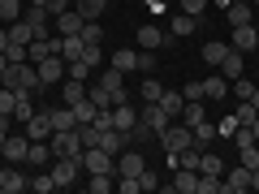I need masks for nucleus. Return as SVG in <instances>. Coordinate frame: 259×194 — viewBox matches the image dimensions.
I'll return each instance as SVG.
<instances>
[{
	"mask_svg": "<svg viewBox=\"0 0 259 194\" xmlns=\"http://www.w3.org/2000/svg\"><path fill=\"white\" fill-rule=\"evenodd\" d=\"M0 86H13V91H30V95H35L39 86H44V78H39V65H30V61L9 65V69L0 74Z\"/></svg>",
	"mask_w": 259,
	"mask_h": 194,
	"instance_id": "1",
	"label": "nucleus"
},
{
	"mask_svg": "<svg viewBox=\"0 0 259 194\" xmlns=\"http://www.w3.org/2000/svg\"><path fill=\"white\" fill-rule=\"evenodd\" d=\"M225 9H229V26H250V22L259 18V13H255V5H250V0H229Z\"/></svg>",
	"mask_w": 259,
	"mask_h": 194,
	"instance_id": "11",
	"label": "nucleus"
},
{
	"mask_svg": "<svg viewBox=\"0 0 259 194\" xmlns=\"http://www.w3.org/2000/svg\"><path fill=\"white\" fill-rule=\"evenodd\" d=\"M194 194H221V177H207V173H199V190Z\"/></svg>",
	"mask_w": 259,
	"mask_h": 194,
	"instance_id": "45",
	"label": "nucleus"
},
{
	"mask_svg": "<svg viewBox=\"0 0 259 194\" xmlns=\"http://www.w3.org/2000/svg\"><path fill=\"white\" fill-rule=\"evenodd\" d=\"M139 190H160V177L151 173V168H143V173H139Z\"/></svg>",
	"mask_w": 259,
	"mask_h": 194,
	"instance_id": "49",
	"label": "nucleus"
},
{
	"mask_svg": "<svg viewBox=\"0 0 259 194\" xmlns=\"http://www.w3.org/2000/svg\"><path fill=\"white\" fill-rule=\"evenodd\" d=\"M255 117H259V112H255V104H250V100H242L238 108H233V121H238V125H250Z\"/></svg>",
	"mask_w": 259,
	"mask_h": 194,
	"instance_id": "41",
	"label": "nucleus"
},
{
	"mask_svg": "<svg viewBox=\"0 0 259 194\" xmlns=\"http://www.w3.org/2000/svg\"><path fill=\"white\" fill-rule=\"evenodd\" d=\"M35 112V100H30V91H18V104H13V117L26 125V117Z\"/></svg>",
	"mask_w": 259,
	"mask_h": 194,
	"instance_id": "36",
	"label": "nucleus"
},
{
	"mask_svg": "<svg viewBox=\"0 0 259 194\" xmlns=\"http://www.w3.org/2000/svg\"><path fill=\"white\" fill-rule=\"evenodd\" d=\"M5 56H9V65H22V61H26V47H22V43H9V47H5Z\"/></svg>",
	"mask_w": 259,
	"mask_h": 194,
	"instance_id": "52",
	"label": "nucleus"
},
{
	"mask_svg": "<svg viewBox=\"0 0 259 194\" xmlns=\"http://www.w3.org/2000/svg\"><path fill=\"white\" fill-rule=\"evenodd\" d=\"M246 190H250V168L238 164L229 173V181H221V194H246Z\"/></svg>",
	"mask_w": 259,
	"mask_h": 194,
	"instance_id": "12",
	"label": "nucleus"
},
{
	"mask_svg": "<svg viewBox=\"0 0 259 194\" xmlns=\"http://www.w3.org/2000/svg\"><path fill=\"white\" fill-rule=\"evenodd\" d=\"M5 69H9V56H5V52H0V74H5Z\"/></svg>",
	"mask_w": 259,
	"mask_h": 194,
	"instance_id": "57",
	"label": "nucleus"
},
{
	"mask_svg": "<svg viewBox=\"0 0 259 194\" xmlns=\"http://www.w3.org/2000/svg\"><path fill=\"white\" fill-rule=\"evenodd\" d=\"M233 91H238V100H250V95H255V82H246V78H233Z\"/></svg>",
	"mask_w": 259,
	"mask_h": 194,
	"instance_id": "51",
	"label": "nucleus"
},
{
	"mask_svg": "<svg viewBox=\"0 0 259 194\" xmlns=\"http://www.w3.org/2000/svg\"><path fill=\"white\" fill-rule=\"evenodd\" d=\"M250 5H259V0H250Z\"/></svg>",
	"mask_w": 259,
	"mask_h": 194,
	"instance_id": "62",
	"label": "nucleus"
},
{
	"mask_svg": "<svg viewBox=\"0 0 259 194\" xmlns=\"http://www.w3.org/2000/svg\"><path fill=\"white\" fill-rule=\"evenodd\" d=\"M87 190H91V194H108V190H117V173H91Z\"/></svg>",
	"mask_w": 259,
	"mask_h": 194,
	"instance_id": "30",
	"label": "nucleus"
},
{
	"mask_svg": "<svg viewBox=\"0 0 259 194\" xmlns=\"http://www.w3.org/2000/svg\"><path fill=\"white\" fill-rule=\"evenodd\" d=\"M87 86H91V82L65 78V82H61V95H65V104H69V108H74V104H82V100H87Z\"/></svg>",
	"mask_w": 259,
	"mask_h": 194,
	"instance_id": "20",
	"label": "nucleus"
},
{
	"mask_svg": "<svg viewBox=\"0 0 259 194\" xmlns=\"http://www.w3.org/2000/svg\"><path fill=\"white\" fill-rule=\"evenodd\" d=\"M78 35H82V43H91V47H100V43H104L100 22H82V30H78Z\"/></svg>",
	"mask_w": 259,
	"mask_h": 194,
	"instance_id": "38",
	"label": "nucleus"
},
{
	"mask_svg": "<svg viewBox=\"0 0 259 194\" xmlns=\"http://www.w3.org/2000/svg\"><path fill=\"white\" fill-rule=\"evenodd\" d=\"M39 78H44V86L65 82V78H69V61H65V56H44V61H39Z\"/></svg>",
	"mask_w": 259,
	"mask_h": 194,
	"instance_id": "4",
	"label": "nucleus"
},
{
	"mask_svg": "<svg viewBox=\"0 0 259 194\" xmlns=\"http://www.w3.org/2000/svg\"><path fill=\"white\" fill-rule=\"evenodd\" d=\"M199 151H203V147H186V151H173V168H194V173H199Z\"/></svg>",
	"mask_w": 259,
	"mask_h": 194,
	"instance_id": "34",
	"label": "nucleus"
},
{
	"mask_svg": "<svg viewBox=\"0 0 259 194\" xmlns=\"http://www.w3.org/2000/svg\"><path fill=\"white\" fill-rule=\"evenodd\" d=\"M233 47H238V52H255V47H259L255 22H250V26H233Z\"/></svg>",
	"mask_w": 259,
	"mask_h": 194,
	"instance_id": "17",
	"label": "nucleus"
},
{
	"mask_svg": "<svg viewBox=\"0 0 259 194\" xmlns=\"http://www.w3.org/2000/svg\"><path fill=\"white\" fill-rule=\"evenodd\" d=\"M216 69H221L225 78H242V52H238V47H229V52H225V61L216 65Z\"/></svg>",
	"mask_w": 259,
	"mask_h": 194,
	"instance_id": "27",
	"label": "nucleus"
},
{
	"mask_svg": "<svg viewBox=\"0 0 259 194\" xmlns=\"http://www.w3.org/2000/svg\"><path fill=\"white\" fill-rule=\"evenodd\" d=\"M177 117H182V125H199V121L207 117V112H203V100H186Z\"/></svg>",
	"mask_w": 259,
	"mask_h": 194,
	"instance_id": "24",
	"label": "nucleus"
},
{
	"mask_svg": "<svg viewBox=\"0 0 259 194\" xmlns=\"http://www.w3.org/2000/svg\"><path fill=\"white\" fill-rule=\"evenodd\" d=\"M182 104H186L182 91H164V95H160V108H164L168 117H177V112H182Z\"/></svg>",
	"mask_w": 259,
	"mask_h": 194,
	"instance_id": "37",
	"label": "nucleus"
},
{
	"mask_svg": "<svg viewBox=\"0 0 259 194\" xmlns=\"http://www.w3.org/2000/svg\"><path fill=\"white\" fill-rule=\"evenodd\" d=\"M26 151H30V138H26V134H9L5 147H0V160H5V164H26Z\"/></svg>",
	"mask_w": 259,
	"mask_h": 194,
	"instance_id": "7",
	"label": "nucleus"
},
{
	"mask_svg": "<svg viewBox=\"0 0 259 194\" xmlns=\"http://www.w3.org/2000/svg\"><path fill=\"white\" fill-rule=\"evenodd\" d=\"M250 104H255V112H259V86H255V95H250Z\"/></svg>",
	"mask_w": 259,
	"mask_h": 194,
	"instance_id": "58",
	"label": "nucleus"
},
{
	"mask_svg": "<svg viewBox=\"0 0 259 194\" xmlns=\"http://www.w3.org/2000/svg\"><path fill=\"white\" fill-rule=\"evenodd\" d=\"M194 129V147H212V142H216V125H212V121H199V125H190Z\"/></svg>",
	"mask_w": 259,
	"mask_h": 194,
	"instance_id": "32",
	"label": "nucleus"
},
{
	"mask_svg": "<svg viewBox=\"0 0 259 194\" xmlns=\"http://www.w3.org/2000/svg\"><path fill=\"white\" fill-rule=\"evenodd\" d=\"M95 82H100V86H108V91H117V86L125 82V74H121V69H112V65H108V69H100V74H95Z\"/></svg>",
	"mask_w": 259,
	"mask_h": 194,
	"instance_id": "35",
	"label": "nucleus"
},
{
	"mask_svg": "<svg viewBox=\"0 0 259 194\" xmlns=\"http://www.w3.org/2000/svg\"><path fill=\"white\" fill-rule=\"evenodd\" d=\"M255 13H259V5H255Z\"/></svg>",
	"mask_w": 259,
	"mask_h": 194,
	"instance_id": "63",
	"label": "nucleus"
},
{
	"mask_svg": "<svg viewBox=\"0 0 259 194\" xmlns=\"http://www.w3.org/2000/svg\"><path fill=\"white\" fill-rule=\"evenodd\" d=\"M182 95L186 100H203V78H190V82L182 86Z\"/></svg>",
	"mask_w": 259,
	"mask_h": 194,
	"instance_id": "48",
	"label": "nucleus"
},
{
	"mask_svg": "<svg viewBox=\"0 0 259 194\" xmlns=\"http://www.w3.org/2000/svg\"><path fill=\"white\" fill-rule=\"evenodd\" d=\"M112 69H121V74L139 69V52H134V47H117V52H112Z\"/></svg>",
	"mask_w": 259,
	"mask_h": 194,
	"instance_id": "23",
	"label": "nucleus"
},
{
	"mask_svg": "<svg viewBox=\"0 0 259 194\" xmlns=\"http://www.w3.org/2000/svg\"><path fill=\"white\" fill-rule=\"evenodd\" d=\"M26 5H44V9H48V0H26Z\"/></svg>",
	"mask_w": 259,
	"mask_h": 194,
	"instance_id": "59",
	"label": "nucleus"
},
{
	"mask_svg": "<svg viewBox=\"0 0 259 194\" xmlns=\"http://www.w3.org/2000/svg\"><path fill=\"white\" fill-rule=\"evenodd\" d=\"M117 190L121 194H139V177H117Z\"/></svg>",
	"mask_w": 259,
	"mask_h": 194,
	"instance_id": "53",
	"label": "nucleus"
},
{
	"mask_svg": "<svg viewBox=\"0 0 259 194\" xmlns=\"http://www.w3.org/2000/svg\"><path fill=\"white\" fill-rule=\"evenodd\" d=\"M250 134H255V142H259V117H255V121H250Z\"/></svg>",
	"mask_w": 259,
	"mask_h": 194,
	"instance_id": "56",
	"label": "nucleus"
},
{
	"mask_svg": "<svg viewBox=\"0 0 259 194\" xmlns=\"http://www.w3.org/2000/svg\"><path fill=\"white\" fill-rule=\"evenodd\" d=\"M82 168L87 173H117V156H108L104 147H87L82 151Z\"/></svg>",
	"mask_w": 259,
	"mask_h": 194,
	"instance_id": "6",
	"label": "nucleus"
},
{
	"mask_svg": "<svg viewBox=\"0 0 259 194\" xmlns=\"http://www.w3.org/2000/svg\"><path fill=\"white\" fill-rule=\"evenodd\" d=\"M82 52H87L82 35H61V56H65L69 65H74V61H82Z\"/></svg>",
	"mask_w": 259,
	"mask_h": 194,
	"instance_id": "19",
	"label": "nucleus"
},
{
	"mask_svg": "<svg viewBox=\"0 0 259 194\" xmlns=\"http://www.w3.org/2000/svg\"><path fill=\"white\" fill-rule=\"evenodd\" d=\"M87 100H91L95 108H112V91H108V86H100L95 78H91V86H87Z\"/></svg>",
	"mask_w": 259,
	"mask_h": 194,
	"instance_id": "33",
	"label": "nucleus"
},
{
	"mask_svg": "<svg viewBox=\"0 0 259 194\" xmlns=\"http://www.w3.org/2000/svg\"><path fill=\"white\" fill-rule=\"evenodd\" d=\"M238 164L259 168V142H250V147H238Z\"/></svg>",
	"mask_w": 259,
	"mask_h": 194,
	"instance_id": "44",
	"label": "nucleus"
},
{
	"mask_svg": "<svg viewBox=\"0 0 259 194\" xmlns=\"http://www.w3.org/2000/svg\"><path fill=\"white\" fill-rule=\"evenodd\" d=\"M255 35H259V18H255Z\"/></svg>",
	"mask_w": 259,
	"mask_h": 194,
	"instance_id": "60",
	"label": "nucleus"
},
{
	"mask_svg": "<svg viewBox=\"0 0 259 194\" xmlns=\"http://www.w3.org/2000/svg\"><path fill=\"white\" fill-rule=\"evenodd\" d=\"M48 147H52V156H78L82 160V134H78V125L74 129H52Z\"/></svg>",
	"mask_w": 259,
	"mask_h": 194,
	"instance_id": "3",
	"label": "nucleus"
},
{
	"mask_svg": "<svg viewBox=\"0 0 259 194\" xmlns=\"http://www.w3.org/2000/svg\"><path fill=\"white\" fill-rule=\"evenodd\" d=\"M26 164H30V168H44V164H52V147H48V142H30V151H26Z\"/></svg>",
	"mask_w": 259,
	"mask_h": 194,
	"instance_id": "25",
	"label": "nucleus"
},
{
	"mask_svg": "<svg viewBox=\"0 0 259 194\" xmlns=\"http://www.w3.org/2000/svg\"><path fill=\"white\" fill-rule=\"evenodd\" d=\"M250 190H259V168H250Z\"/></svg>",
	"mask_w": 259,
	"mask_h": 194,
	"instance_id": "55",
	"label": "nucleus"
},
{
	"mask_svg": "<svg viewBox=\"0 0 259 194\" xmlns=\"http://www.w3.org/2000/svg\"><path fill=\"white\" fill-rule=\"evenodd\" d=\"M13 121V117H9ZM9 121H0V147H5V138H9Z\"/></svg>",
	"mask_w": 259,
	"mask_h": 194,
	"instance_id": "54",
	"label": "nucleus"
},
{
	"mask_svg": "<svg viewBox=\"0 0 259 194\" xmlns=\"http://www.w3.org/2000/svg\"><path fill=\"white\" fill-rule=\"evenodd\" d=\"M26 138L30 142H48L52 138V117H48V108H35L26 117Z\"/></svg>",
	"mask_w": 259,
	"mask_h": 194,
	"instance_id": "5",
	"label": "nucleus"
},
{
	"mask_svg": "<svg viewBox=\"0 0 259 194\" xmlns=\"http://www.w3.org/2000/svg\"><path fill=\"white\" fill-rule=\"evenodd\" d=\"M30 190H35V194H52V190H56L52 173H35V177H30Z\"/></svg>",
	"mask_w": 259,
	"mask_h": 194,
	"instance_id": "43",
	"label": "nucleus"
},
{
	"mask_svg": "<svg viewBox=\"0 0 259 194\" xmlns=\"http://www.w3.org/2000/svg\"><path fill=\"white\" fill-rule=\"evenodd\" d=\"M182 13H190V18H203V9H207V0H182L177 5Z\"/></svg>",
	"mask_w": 259,
	"mask_h": 194,
	"instance_id": "47",
	"label": "nucleus"
},
{
	"mask_svg": "<svg viewBox=\"0 0 259 194\" xmlns=\"http://www.w3.org/2000/svg\"><path fill=\"white\" fill-rule=\"evenodd\" d=\"M78 173H82V160H78V156H52V181H56V190H69V185L78 181Z\"/></svg>",
	"mask_w": 259,
	"mask_h": 194,
	"instance_id": "2",
	"label": "nucleus"
},
{
	"mask_svg": "<svg viewBox=\"0 0 259 194\" xmlns=\"http://www.w3.org/2000/svg\"><path fill=\"white\" fill-rule=\"evenodd\" d=\"M143 168H147V160H143L139 151H125V156L117 160V177H139Z\"/></svg>",
	"mask_w": 259,
	"mask_h": 194,
	"instance_id": "15",
	"label": "nucleus"
},
{
	"mask_svg": "<svg viewBox=\"0 0 259 194\" xmlns=\"http://www.w3.org/2000/svg\"><path fill=\"white\" fill-rule=\"evenodd\" d=\"M168 5H182V0H168Z\"/></svg>",
	"mask_w": 259,
	"mask_h": 194,
	"instance_id": "61",
	"label": "nucleus"
},
{
	"mask_svg": "<svg viewBox=\"0 0 259 194\" xmlns=\"http://www.w3.org/2000/svg\"><path fill=\"white\" fill-rule=\"evenodd\" d=\"M134 39H139L143 47H151V52H160V47L168 43V35H164V30L156 26V22H147V26H139V35H134Z\"/></svg>",
	"mask_w": 259,
	"mask_h": 194,
	"instance_id": "13",
	"label": "nucleus"
},
{
	"mask_svg": "<svg viewBox=\"0 0 259 194\" xmlns=\"http://www.w3.org/2000/svg\"><path fill=\"white\" fill-rule=\"evenodd\" d=\"M199 190V173L194 168H177L173 173V194H194Z\"/></svg>",
	"mask_w": 259,
	"mask_h": 194,
	"instance_id": "18",
	"label": "nucleus"
},
{
	"mask_svg": "<svg viewBox=\"0 0 259 194\" xmlns=\"http://www.w3.org/2000/svg\"><path fill=\"white\" fill-rule=\"evenodd\" d=\"M168 121H173V117H168V112L160 108V104H143V108H139V125H147L151 134H160V129H164Z\"/></svg>",
	"mask_w": 259,
	"mask_h": 194,
	"instance_id": "9",
	"label": "nucleus"
},
{
	"mask_svg": "<svg viewBox=\"0 0 259 194\" xmlns=\"http://www.w3.org/2000/svg\"><path fill=\"white\" fill-rule=\"evenodd\" d=\"M48 117H52V129H74L78 125V117H74L69 104H65V108H48Z\"/></svg>",
	"mask_w": 259,
	"mask_h": 194,
	"instance_id": "28",
	"label": "nucleus"
},
{
	"mask_svg": "<svg viewBox=\"0 0 259 194\" xmlns=\"http://www.w3.org/2000/svg\"><path fill=\"white\" fill-rule=\"evenodd\" d=\"M134 121H139V112L130 108V104H112V129L130 134V129H134Z\"/></svg>",
	"mask_w": 259,
	"mask_h": 194,
	"instance_id": "14",
	"label": "nucleus"
},
{
	"mask_svg": "<svg viewBox=\"0 0 259 194\" xmlns=\"http://www.w3.org/2000/svg\"><path fill=\"white\" fill-rule=\"evenodd\" d=\"M52 22H56V30H52V35H78V30H82V22H87V18H82V13L74 9V5H69V9H61V13H56Z\"/></svg>",
	"mask_w": 259,
	"mask_h": 194,
	"instance_id": "10",
	"label": "nucleus"
},
{
	"mask_svg": "<svg viewBox=\"0 0 259 194\" xmlns=\"http://www.w3.org/2000/svg\"><path fill=\"white\" fill-rule=\"evenodd\" d=\"M194 26H199V18H190V13L177 9L173 22H168V35H173V39H186V35H194Z\"/></svg>",
	"mask_w": 259,
	"mask_h": 194,
	"instance_id": "16",
	"label": "nucleus"
},
{
	"mask_svg": "<svg viewBox=\"0 0 259 194\" xmlns=\"http://www.w3.org/2000/svg\"><path fill=\"white\" fill-rule=\"evenodd\" d=\"M199 173H207V177H221V173H225V160L216 156V151H207V147H203V151H199Z\"/></svg>",
	"mask_w": 259,
	"mask_h": 194,
	"instance_id": "22",
	"label": "nucleus"
},
{
	"mask_svg": "<svg viewBox=\"0 0 259 194\" xmlns=\"http://www.w3.org/2000/svg\"><path fill=\"white\" fill-rule=\"evenodd\" d=\"M30 190L26 173H22V164H9V168H0V194H22Z\"/></svg>",
	"mask_w": 259,
	"mask_h": 194,
	"instance_id": "8",
	"label": "nucleus"
},
{
	"mask_svg": "<svg viewBox=\"0 0 259 194\" xmlns=\"http://www.w3.org/2000/svg\"><path fill=\"white\" fill-rule=\"evenodd\" d=\"M74 9L82 13L87 22H100V13L108 9V0H74Z\"/></svg>",
	"mask_w": 259,
	"mask_h": 194,
	"instance_id": "31",
	"label": "nucleus"
},
{
	"mask_svg": "<svg viewBox=\"0 0 259 194\" xmlns=\"http://www.w3.org/2000/svg\"><path fill=\"white\" fill-rule=\"evenodd\" d=\"M26 13V0H0V26H9Z\"/></svg>",
	"mask_w": 259,
	"mask_h": 194,
	"instance_id": "26",
	"label": "nucleus"
},
{
	"mask_svg": "<svg viewBox=\"0 0 259 194\" xmlns=\"http://www.w3.org/2000/svg\"><path fill=\"white\" fill-rule=\"evenodd\" d=\"M160 95H164L160 78H143V104H160Z\"/></svg>",
	"mask_w": 259,
	"mask_h": 194,
	"instance_id": "39",
	"label": "nucleus"
},
{
	"mask_svg": "<svg viewBox=\"0 0 259 194\" xmlns=\"http://www.w3.org/2000/svg\"><path fill=\"white\" fill-rule=\"evenodd\" d=\"M91 74H95V69H91L87 61H74V65H69V78H78V82H91Z\"/></svg>",
	"mask_w": 259,
	"mask_h": 194,
	"instance_id": "46",
	"label": "nucleus"
},
{
	"mask_svg": "<svg viewBox=\"0 0 259 194\" xmlns=\"http://www.w3.org/2000/svg\"><path fill=\"white\" fill-rule=\"evenodd\" d=\"M225 95H229V78H225V74L203 78V100H225Z\"/></svg>",
	"mask_w": 259,
	"mask_h": 194,
	"instance_id": "21",
	"label": "nucleus"
},
{
	"mask_svg": "<svg viewBox=\"0 0 259 194\" xmlns=\"http://www.w3.org/2000/svg\"><path fill=\"white\" fill-rule=\"evenodd\" d=\"M30 39H35V30H30V22H26V18L9 22V43H22V47H26Z\"/></svg>",
	"mask_w": 259,
	"mask_h": 194,
	"instance_id": "29",
	"label": "nucleus"
},
{
	"mask_svg": "<svg viewBox=\"0 0 259 194\" xmlns=\"http://www.w3.org/2000/svg\"><path fill=\"white\" fill-rule=\"evenodd\" d=\"M139 69H143V74L156 69V52H151V47H143V52H139Z\"/></svg>",
	"mask_w": 259,
	"mask_h": 194,
	"instance_id": "50",
	"label": "nucleus"
},
{
	"mask_svg": "<svg viewBox=\"0 0 259 194\" xmlns=\"http://www.w3.org/2000/svg\"><path fill=\"white\" fill-rule=\"evenodd\" d=\"M95 112H100V108H95L91 100H82V104H74V117H78V125H91V121H95Z\"/></svg>",
	"mask_w": 259,
	"mask_h": 194,
	"instance_id": "42",
	"label": "nucleus"
},
{
	"mask_svg": "<svg viewBox=\"0 0 259 194\" xmlns=\"http://www.w3.org/2000/svg\"><path fill=\"white\" fill-rule=\"evenodd\" d=\"M225 52H229V43H216V39H212V43H203V61L207 65H221Z\"/></svg>",
	"mask_w": 259,
	"mask_h": 194,
	"instance_id": "40",
	"label": "nucleus"
}]
</instances>
